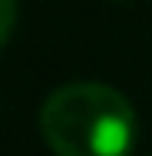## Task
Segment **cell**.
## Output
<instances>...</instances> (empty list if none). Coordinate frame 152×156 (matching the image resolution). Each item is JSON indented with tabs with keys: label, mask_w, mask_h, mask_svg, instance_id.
I'll list each match as a JSON object with an SVG mask.
<instances>
[{
	"label": "cell",
	"mask_w": 152,
	"mask_h": 156,
	"mask_svg": "<svg viewBox=\"0 0 152 156\" xmlns=\"http://www.w3.org/2000/svg\"><path fill=\"white\" fill-rule=\"evenodd\" d=\"M17 23V0H0V47L10 40Z\"/></svg>",
	"instance_id": "obj_2"
},
{
	"label": "cell",
	"mask_w": 152,
	"mask_h": 156,
	"mask_svg": "<svg viewBox=\"0 0 152 156\" xmlns=\"http://www.w3.org/2000/svg\"><path fill=\"white\" fill-rule=\"evenodd\" d=\"M40 136L53 156H129L139 123L116 87L79 80L56 87L43 100Z\"/></svg>",
	"instance_id": "obj_1"
}]
</instances>
